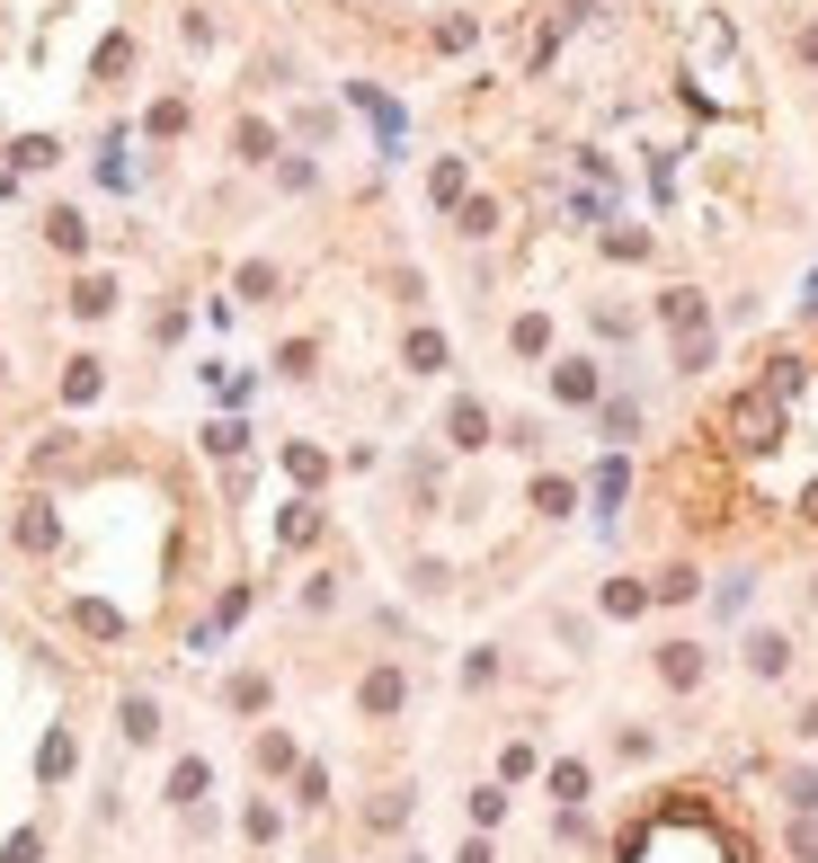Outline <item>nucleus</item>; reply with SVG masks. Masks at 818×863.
I'll return each mask as SVG.
<instances>
[{"label": "nucleus", "mask_w": 818, "mask_h": 863, "mask_svg": "<svg viewBox=\"0 0 818 863\" xmlns=\"http://www.w3.org/2000/svg\"><path fill=\"white\" fill-rule=\"evenodd\" d=\"M783 428H792V401H774L766 383H747V392H729V401H721V445H729V454H747V463L774 454V445H783Z\"/></svg>", "instance_id": "obj_1"}, {"label": "nucleus", "mask_w": 818, "mask_h": 863, "mask_svg": "<svg viewBox=\"0 0 818 863\" xmlns=\"http://www.w3.org/2000/svg\"><path fill=\"white\" fill-rule=\"evenodd\" d=\"M552 401H570V410H596V401H605L596 357H561V365H552Z\"/></svg>", "instance_id": "obj_2"}, {"label": "nucleus", "mask_w": 818, "mask_h": 863, "mask_svg": "<svg viewBox=\"0 0 818 863\" xmlns=\"http://www.w3.org/2000/svg\"><path fill=\"white\" fill-rule=\"evenodd\" d=\"M445 445H454V454H481V445H490V410L471 401V392H463V401L445 410Z\"/></svg>", "instance_id": "obj_3"}, {"label": "nucleus", "mask_w": 818, "mask_h": 863, "mask_svg": "<svg viewBox=\"0 0 818 863\" xmlns=\"http://www.w3.org/2000/svg\"><path fill=\"white\" fill-rule=\"evenodd\" d=\"M596 428H605L614 454H623V445L641 436V401H632V392H605V401H596Z\"/></svg>", "instance_id": "obj_4"}, {"label": "nucleus", "mask_w": 818, "mask_h": 863, "mask_svg": "<svg viewBox=\"0 0 818 863\" xmlns=\"http://www.w3.org/2000/svg\"><path fill=\"white\" fill-rule=\"evenodd\" d=\"M658 320L676 329V339H694V329H712V312H703V294H694V285H667V294H658Z\"/></svg>", "instance_id": "obj_5"}, {"label": "nucleus", "mask_w": 818, "mask_h": 863, "mask_svg": "<svg viewBox=\"0 0 818 863\" xmlns=\"http://www.w3.org/2000/svg\"><path fill=\"white\" fill-rule=\"evenodd\" d=\"M658 677H667L676 695L703 686V641H667V650H658Z\"/></svg>", "instance_id": "obj_6"}, {"label": "nucleus", "mask_w": 818, "mask_h": 863, "mask_svg": "<svg viewBox=\"0 0 818 863\" xmlns=\"http://www.w3.org/2000/svg\"><path fill=\"white\" fill-rule=\"evenodd\" d=\"M623 490H632V463H623V454H605V463H596V481H587L596 516H614V508H623Z\"/></svg>", "instance_id": "obj_7"}, {"label": "nucleus", "mask_w": 818, "mask_h": 863, "mask_svg": "<svg viewBox=\"0 0 818 863\" xmlns=\"http://www.w3.org/2000/svg\"><path fill=\"white\" fill-rule=\"evenodd\" d=\"M757 383L774 392V401H801V383H809V357H792V348H783V357H766V374H757Z\"/></svg>", "instance_id": "obj_8"}, {"label": "nucleus", "mask_w": 818, "mask_h": 863, "mask_svg": "<svg viewBox=\"0 0 818 863\" xmlns=\"http://www.w3.org/2000/svg\"><path fill=\"white\" fill-rule=\"evenodd\" d=\"M445 357H454V348H445V329H409V348H400V365H409V374H445Z\"/></svg>", "instance_id": "obj_9"}, {"label": "nucleus", "mask_w": 818, "mask_h": 863, "mask_svg": "<svg viewBox=\"0 0 818 863\" xmlns=\"http://www.w3.org/2000/svg\"><path fill=\"white\" fill-rule=\"evenodd\" d=\"M400 695H409V686H400V668H374V677L357 686V712H374V721H383V712H400Z\"/></svg>", "instance_id": "obj_10"}, {"label": "nucleus", "mask_w": 818, "mask_h": 863, "mask_svg": "<svg viewBox=\"0 0 818 863\" xmlns=\"http://www.w3.org/2000/svg\"><path fill=\"white\" fill-rule=\"evenodd\" d=\"M650 606H658L650 579H605V615H623V623H632V615H650Z\"/></svg>", "instance_id": "obj_11"}, {"label": "nucleus", "mask_w": 818, "mask_h": 863, "mask_svg": "<svg viewBox=\"0 0 818 863\" xmlns=\"http://www.w3.org/2000/svg\"><path fill=\"white\" fill-rule=\"evenodd\" d=\"M747 668H757V677H783V668H792V641H783V632H747Z\"/></svg>", "instance_id": "obj_12"}, {"label": "nucleus", "mask_w": 818, "mask_h": 863, "mask_svg": "<svg viewBox=\"0 0 818 863\" xmlns=\"http://www.w3.org/2000/svg\"><path fill=\"white\" fill-rule=\"evenodd\" d=\"M98 383H107V365H98V357H72V365H62V401H72V410L98 401Z\"/></svg>", "instance_id": "obj_13"}, {"label": "nucleus", "mask_w": 818, "mask_h": 863, "mask_svg": "<svg viewBox=\"0 0 818 863\" xmlns=\"http://www.w3.org/2000/svg\"><path fill=\"white\" fill-rule=\"evenodd\" d=\"M694 587H703V570H694V561H667V570L650 579V596H658V606H686Z\"/></svg>", "instance_id": "obj_14"}, {"label": "nucleus", "mask_w": 818, "mask_h": 863, "mask_svg": "<svg viewBox=\"0 0 818 863\" xmlns=\"http://www.w3.org/2000/svg\"><path fill=\"white\" fill-rule=\"evenodd\" d=\"M54 535H62L54 508H45V499H27V508H19V544H27V552H54Z\"/></svg>", "instance_id": "obj_15"}, {"label": "nucleus", "mask_w": 818, "mask_h": 863, "mask_svg": "<svg viewBox=\"0 0 818 863\" xmlns=\"http://www.w3.org/2000/svg\"><path fill=\"white\" fill-rule=\"evenodd\" d=\"M570 508H579V481H561V473L534 481V516H570Z\"/></svg>", "instance_id": "obj_16"}, {"label": "nucleus", "mask_w": 818, "mask_h": 863, "mask_svg": "<svg viewBox=\"0 0 818 863\" xmlns=\"http://www.w3.org/2000/svg\"><path fill=\"white\" fill-rule=\"evenodd\" d=\"M312 535H320V508H312V499H294V508L277 516V544L294 552V544H312Z\"/></svg>", "instance_id": "obj_17"}, {"label": "nucleus", "mask_w": 818, "mask_h": 863, "mask_svg": "<svg viewBox=\"0 0 818 863\" xmlns=\"http://www.w3.org/2000/svg\"><path fill=\"white\" fill-rule=\"evenodd\" d=\"M125 739H133V748L161 739V703H152V695H125Z\"/></svg>", "instance_id": "obj_18"}, {"label": "nucleus", "mask_w": 818, "mask_h": 863, "mask_svg": "<svg viewBox=\"0 0 818 863\" xmlns=\"http://www.w3.org/2000/svg\"><path fill=\"white\" fill-rule=\"evenodd\" d=\"M507 348H516V357H552V320H542V312H525V320L507 329Z\"/></svg>", "instance_id": "obj_19"}, {"label": "nucleus", "mask_w": 818, "mask_h": 863, "mask_svg": "<svg viewBox=\"0 0 818 863\" xmlns=\"http://www.w3.org/2000/svg\"><path fill=\"white\" fill-rule=\"evenodd\" d=\"M72 312H81V320H107V312H116V285H107V277H81V285H72Z\"/></svg>", "instance_id": "obj_20"}, {"label": "nucleus", "mask_w": 818, "mask_h": 863, "mask_svg": "<svg viewBox=\"0 0 818 863\" xmlns=\"http://www.w3.org/2000/svg\"><path fill=\"white\" fill-rule=\"evenodd\" d=\"M232 152H241V161H277V135H267L258 116H241V125H232Z\"/></svg>", "instance_id": "obj_21"}, {"label": "nucleus", "mask_w": 818, "mask_h": 863, "mask_svg": "<svg viewBox=\"0 0 818 863\" xmlns=\"http://www.w3.org/2000/svg\"><path fill=\"white\" fill-rule=\"evenodd\" d=\"M45 241H54V249H72V258H81V249H90V223H81L72 206H62V214H45Z\"/></svg>", "instance_id": "obj_22"}, {"label": "nucleus", "mask_w": 818, "mask_h": 863, "mask_svg": "<svg viewBox=\"0 0 818 863\" xmlns=\"http://www.w3.org/2000/svg\"><path fill=\"white\" fill-rule=\"evenodd\" d=\"M285 473H294L303 490H320V481H329V454H320V445H285Z\"/></svg>", "instance_id": "obj_23"}, {"label": "nucleus", "mask_w": 818, "mask_h": 863, "mask_svg": "<svg viewBox=\"0 0 818 863\" xmlns=\"http://www.w3.org/2000/svg\"><path fill=\"white\" fill-rule=\"evenodd\" d=\"M72 615H81V632H98V641H116V632H125V615H116V606H98V596H81Z\"/></svg>", "instance_id": "obj_24"}, {"label": "nucleus", "mask_w": 818, "mask_h": 863, "mask_svg": "<svg viewBox=\"0 0 818 863\" xmlns=\"http://www.w3.org/2000/svg\"><path fill=\"white\" fill-rule=\"evenodd\" d=\"M312 365H320V348H312V339H285V348H277V374H285V383H303Z\"/></svg>", "instance_id": "obj_25"}, {"label": "nucleus", "mask_w": 818, "mask_h": 863, "mask_svg": "<svg viewBox=\"0 0 818 863\" xmlns=\"http://www.w3.org/2000/svg\"><path fill=\"white\" fill-rule=\"evenodd\" d=\"M36 774H45V783H62V774H72V730H54V739H45V757H36Z\"/></svg>", "instance_id": "obj_26"}, {"label": "nucleus", "mask_w": 818, "mask_h": 863, "mask_svg": "<svg viewBox=\"0 0 818 863\" xmlns=\"http://www.w3.org/2000/svg\"><path fill=\"white\" fill-rule=\"evenodd\" d=\"M277 285H285V277L267 268V258H249V268H241V294H249V303H277Z\"/></svg>", "instance_id": "obj_27"}, {"label": "nucleus", "mask_w": 818, "mask_h": 863, "mask_svg": "<svg viewBox=\"0 0 818 863\" xmlns=\"http://www.w3.org/2000/svg\"><path fill=\"white\" fill-rule=\"evenodd\" d=\"M676 374H712V329H694V339H676Z\"/></svg>", "instance_id": "obj_28"}, {"label": "nucleus", "mask_w": 818, "mask_h": 863, "mask_svg": "<svg viewBox=\"0 0 818 863\" xmlns=\"http://www.w3.org/2000/svg\"><path fill=\"white\" fill-rule=\"evenodd\" d=\"M605 258H650V232H641V223H614V232H605Z\"/></svg>", "instance_id": "obj_29"}, {"label": "nucleus", "mask_w": 818, "mask_h": 863, "mask_svg": "<svg viewBox=\"0 0 818 863\" xmlns=\"http://www.w3.org/2000/svg\"><path fill=\"white\" fill-rule=\"evenodd\" d=\"M170 802H204V757H178V774H170Z\"/></svg>", "instance_id": "obj_30"}, {"label": "nucleus", "mask_w": 818, "mask_h": 863, "mask_svg": "<svg viewBox=\"0 0 818 863\" xmlns=\"http://www.w3.org/2000/svg\"><path fill=\"white\" fill-rule=\"evenodd\" d=\"M428 196H436V206H463V161H436L428 170Z\"/></svg>", "instance_id": "obj_31"}, {"label": "nucleus", "mask_w": 818, "mask_h": 863, "mask_svg": "<svg viewBox=\"0 0 818 863\" xmlns=\"http://www.w3.org/2000/svg\"><path fill=\"white\" fill-rule=\"evenodd\" d=\"M241 445H249L241 419H214V428H204V454H241Z\"/></svg>", "instance_id": "obj_32"}, {"label": "nucleus", "mask_w": 818, "mask_h": 863, "mask_svg": "<svg viewBox=\"0 0 818 863\" xmlns=\"http://www.w3.org/2000/svg\"><path fill=\"white\" fill-rule=\"evenodd\" d=\"M10 161H19V170H45V161H54V135H19Z\"/></svg>", "instance_id": "obj_33"}, {"label": "nucleus", "mask_w": 818, "mask_h": 863, "mask_svg": "<svg viewBox=\"0 0 818 863\" xmlns=\"http://www.w3.org/2000/svg\"><path fill=\"white\" fill-rule=\"evenodd\" d=\"M463 232H471V241L499 232V206H490V196H471V206H463Z\"/></svg>", "instance_id": "obj_34"}, {"label": "nucleus", "mask_w": 818, "mask_h": 863, "mask_svg": "<svg viewBox=\"0 0 818 863\" xmlns=\"http://www.w3.org/2000/svg\"><path fill=\"white\" fill-rule=\"evenodd\" d=\"M552 792H561V802H587V766H579V757L552 766Z\"/></svg>", "instance_id": "obj_35"}, {"label": "nucleus", "mask_w": 818, "mask_h": 863, "mask_svg": "<svg viewBox=\"0 0 818 863\" xmlns=\"http://www.w3.org/2000/svg\"><path fill=\"white\" fill-rule=\"evenodd\" d=\"M258 766H277V774L294 766V739H285V730H267V739H258Z\"/></svg>", "instance_id": "obj_36"}, {"label": "nucleus", "mask_w": 818, "mask_h": 863, "mask_svg": "<svg viewBox=\"0 0 818 863\" xmlns=\"http://www.w3.org/2000/svg\"><path fill=\"white\" fill-rule=\"evenodd\" d=\"M294 802H312V810L329 802V774H320V766H303V774H294Z\"/></svg>", "instance_id": "obj_37"}, {"label": "nucleus", "mask_w": 818, "mask_h": 863, "mask_svg": "<svg viewBox=\"0 0 818 863\" xmlns=\"http://www.w3.org/2000/svg\"><path fill=\"white\" fill-rule=\"evenodd\" d=\"M783 792H792V810H818V774L801 766V774H783Z\"/></svg>", "instance_id": "obj_38"}, {"label": "nucleus", "mask_w": 818, "mask_h": 863, "mask_svg": "<svg viewBox=\"0 0 818 863\" xmlns=\"http://www.w3.org/2000/svg\"><path fill=\"white\" fill-rule=\"evenodd\" d=\"M267 703V677H232V712H258Z\"/></svg>", "instance_id": "obj_39"}, {"label": "nucleus", "mask_w": 818, "mask_h": 863, "mask_svg": "<svg viewBox=\"0 0 818 863\" xmlns=\"http://www.w3.org/2000/svg\"><path fill=\"white\" fill-rule=\"evenodd\" d=\"M36 854H45V837H36V828H19V837H10V854H0V863H36Z\"/></svg>", "instance_id": "obj_40"}, {"label": "nucleus", "mask_w": 818, "mask_h": 863, "mask_svg": "<svg viewBox=\"0 0 818 863\" xmlns=\"http://www.w3.org/2000/svg\"><path fill=\"white\" fill-rule=\"evenodd\" d=\"M792 854H801V863H818V828H809V819L792 828Z\"/></svg>", "instance_id": "obj_41"}, {"label": "nucleus", "mask_w": 818, "mask_h": 863, "mask_svg": "<svg viewBox=\"0 0 818 863\" xmlns=\"http://www.w3.org/2000/svg\"><path fill=\"white\" fill-rule=\"evenodd\" d=\"M792 54H801V62H818V27H801V36H792Z\"/></svg>", "instance_id": "obj_42"}, {"label": "nucleus", "mask_w": 818, "mask_h": 863, "mask_svg": "<svg viewBox=\"0 0 818 863\" xmlns=\"http://www.w3.org/2000/svg\"><path fill=\"white\" fill-rule=\"evenodd\" d=\"M454 863H490V845H481V837H471V845H463V854H454Z\"/></svg>", "instance_id": "obj_43"}, {"label": "nucleus", "mask_w": 818, "mask_h": 863, "mask_svg": "<svg viewBox=\"0 0 818 863\" xmlns=\"http://www.w3.org/2000/svg\"><path fill=\"white\" fill-rule=\"evenodd\" d=\"M801 739H818V703H801Z\"/></svg>", "instance_id": "obj_44"}, {"label": "nucleus", "mask_w": 818, "mask_h": 863, "mask_svg": "<svg viewBox=\"0 0 818 863\" xmlns=\"http://www.w3.org/2000/svg\"><path fill=\"white\" fill-rule=\"evenodd\" d=\"M801 312H809V320H818V268H809V294H801Z\"/></svg>", "instance_id": "obj_45"}, {"label": "nucleus", "mask_w": 818, "mask_h": 863, "mask_svg": "<svg viewBox=\"0 0 818 863\" xmlns=\"http://www.w3.org/2000/svg\"><path fill=\"white\" fill-rule=\"evenodd\" d=\"M801 516H809V525H818V481H809V490H801Z\"/></svg>", "instance_id": "obj_46"}, {"label": "nucleus", "mask_w": 818, "mask_h": 863, "mask_svg": "<svg viewBox=\"0 0 818 863\" xmlns=\"http://www.w3.org/2000/svg\"><path fill=\"white\" fill-rule=\"evenodd\" d=\"M809 606H818V570H809Z\"/></svg>", "instance_id": "obj_47"}, {"label": "nucleus", "mask_w": 818, "mask_h": 863, "mask_svg": "<svg viewBox=\"0 0 818 863\" xmlns=\"http://www.w3.org/2000/svg\"><path fill=\"white\" fill-rule=\"evenodd\" d=\"M0 374H10V365H0Z\"/></svg>", "instance_id": "obj_48"}]
</instances>
